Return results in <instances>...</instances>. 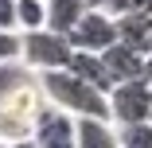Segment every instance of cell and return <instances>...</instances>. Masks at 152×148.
<instances>
[{
  "mask_svg": "<svg viewBox=\"0 0 152 148\" xmlns=\"http://www.w3.org/2000/svg\"><path fill=\"white\" fill-rule=\"evenodd\" d=\"M0 31H20V16H16V0H0Z\"/></svg>",
  "mask_w": 152,
  "mask_h": 148,
  "instance_id": "obj_15",
  "label": "cell"
},
{
  "mask_svg": "<svg viewBox=\"0 0 152 148\" xmlns=\"http://www.w3.org/2000/svg\"><path fill=\"white\" fill-rule=\"evenodd\" d=\"M8 148H39V140H35V136H23V140H12Z\"/></svg>",
  "mask_w": 152,
  "mask_h": 148,
  "instance_id": "obj_16",
  "label": "cell"
},
{
  "mask_svg": "<svg viewBox=\"0 0 152 148\" xmlns=\"http://www.w3.org/2000/svg\"><path fill=\"white\" fill-rule=\"evenodd\" d=\"M70 43L74 51H109L113 43H121L117 35V16H109L105 8H86L82 20L74 23V31H70Z\"/></svg>",
  "mask_w": 152,
  "mask_h": 148,
  "instance_id": "obj_5",
  "label": "cell"
},
{
  "mask_svg": "<svg viewBox=\"0 0 152 148\" xmlns=\"http://www.w3.org/2000/svg\"><path fill=\"white\" fill-rule=\"evenodd\" d=\"M31 66L23 63V58H8V63H0V105H4L8 98H16L27 82H31Z\"/></svg>",
  "mask_w": 152,
  "mask_h": 148,
  "instance_id": "obj_11",
  "label": "cell"
},
{
  "mask_svg": "<svg viewBox=\"0 0 152 148\" xmlns=\"http://www.w3.org/2000/svg\"><path fill=\"white\" fill-rule=\"evenodd\" d=\"M0 148H8V144H4V140H0Z\"/></svg>",
  "mask_w": 152,
  "mask_h": 148,
  "instance_id": "obj_19",
  "label": "cell"
},
{
  "mask_svg": "<svg viewBox=\"0 0 152 148\" xmlns=\"http://www.w3.org/2000/svg\"><path fill=\"white\" fill-rule=\"evenodd\" d=\"M47 94L39 82H27L16 98H8L0 105V140L12 144V140H23V136H35V125L39 117L47 113Z\"/></svg>",
  "mask_w": 152,
  "mask_h": 148,
  "instance_id": "obj_2",
  "label": "cell"
},
{
  "mask_svg": "<svg viewBox=\"0 0 152 148\" xmlns=\"http://www.w3.org/2000/svg\"><path fill=\"white\" fill-rule=\"evenodd\" d=\"M117 35L121 43H129L137 51L148 55V43H152V12H125L117 16Z\"/></svg>",
  "mask_w": 152,
  "mask_h": 148,
  "instance_id": "obj_9",
  "label": "cell"
},
{
  "mask_svg": "<svg viewBox=\"0 0 152 148\" xmlns=\"http://www.w3.org/2000/svg\"><path fill=\"white\" fill-rule=\"evenodd\" d=\"M144 82H152V55H144Z\"/></svg>",
  "mask_w": 152,
  "mask_h": 148,
  "instance_id": "obj_17",
  "label": "cell"
},
{
  "mask_svg": "<svg viewBox=\"0 0 152 148\" xmlns=\"http://www.w3.org/2000/svg\"><path fill=\"white\" fill-rule=\"evenodd\" d=\"M121 148H152V121H133V125H117Z\"/></svg>",
  "mask_w": 152,
  "mask_h": 148,
  "instance_id": "obj_13",
  "label": "cell"
},
{
  "mask_svg": "<svg viewBox=\"0 0 152 148\" xmlns=\"http://www.w3.org/2000/svg\"><path fill=\"white\" fill-rule=\"evenodd\" d=\"M20 58L35 74L43 70H66L74 58V43L70 35H58L51 27H39V31H20Z\"/></svg>",
  "mask_w": 152,
  "mask_h": 148,
  "instance_id": "obj_3",
  "label": "cell"
},
{
  "mask_svg": "<svg viewBox=\"0 0 152 148\" xmlns=\"http://www.w3.org/2000/svg\"><path fill=\"white\" fill-rule=\"evenodd\" d=\"M66 70H74L78 78H86L90 86H98V90H113V74H109V66H105V58L98 55V51H74V58H70V66Z\"/></svg>",
  "mask_w": 152,
  "mask_h": 148,
  "instance_id": "obj_8",
  "label": "cell"
},
{
  "mask_svg": "<svg viewBox=\"0 0 152 148\" xmlns=\"http://www.w3.org/2000/svg\"><path fill=\"white\" fill-rule=\"evenodd\" d=\"M109 117H113V125L152 121V82H144V78L117 82L109 90Z\"/></svg>",
  "mask_w": 152,
  "mask_h": 148,
  "instance_id": "obj_4",
  "label": "cell"
},
{
  "mask_svg": "<svg viewBox=\"0 0 152 148\" xmlns=\"http://www.w3.org/2000/svg\"><path fill=\"white\" fill-rule=\"evenodd\" d=\"M39 86H43L47 101L70 117H105V121H113L109 117V94L90 86L86 78H78L74 70H43Z\"/></svg>",
  "mask_w": 152,
  "mask_h": 148,
  "instance_id": "obj_1",
  "label": "cell"
},
{
  "mask_svg": "<svg viewBox=\"0 0 152 148\" xmlns=\"http://www.w3.org/2000/svg\"><path fill=\"white\" fill-rule=\"evenodd\" d=\"M86 8H105V0H86Z\"/></svg>",
  "mask_w": 152,
  "mask_h": 148,
  "instance_id": "obj_18",
  "label": "cell"
},
{
  "mask_svg": "<svg viewBox=\"0 0 152 148\" xmlns=\"http://www.w3.org/2000/svg\"><path fill=\"white\" fill-rule=\"evenodd\" d=\"M20 58V31H0V63Z\"/></svg>",
  "mask_w": 152,
  "mask_h": 148,
  "instance_id": "obj_14",
  "label": "cell"
},
{
  "mask_svg": "<svg viewBox=\"0 0 152 148\" xmlns=\"http://www.w3.org/2000/svg\"><path fill=\"white\" fill-rule=\"evenodd\" d=\"M78 148H121V133L105 117H74Z\"/></svg>",
  "mask_w": 152,
  "mask_h": 148,
  "instance_id": "obj_7",
  "label": "cell"
},
{
  "mask_svg": "<svg viewBox=\"0 0 152 148\" xmlns=\"http://www.w3.org/2000/svg\"><path fill=\"white\" fill-rule=\"evenodd\" d=\"M16 16L20 31H39L47 27V0H16Z\"/></svg>",
  "mask_w": 152,
  "mask_h": 148,
  "instance_id": "obj_12",
  "label": "cell"
},
{
  "mask_svg": "<svg viewBox=\"0 0 152 148\" xmlns=\"http://www.w3.org/2000/svg\"><path fill=\"white\" fill-rule=\"evenodd\" d=\"M105 66L113 74V86L117 82H133V78H144V51L129 47V43H113L109 51H102Z\"/></svg>",
  "mask_w": 152,
  "mask_h": 148,
  "instance_id": "obj_6",
  "label": "cell"
},
{
  "mask_svg": "<svg viewBox=\"0 0 152 148\" xmlns=\"http://www.w3.org/2000/svg\"><path fill=\"white\" fill-rule=\"evenodd\" d=\"M86 12V0H47V27L58 35H70Z\"/></svg>",
  "mask_w": 152,
  "mask_h": 148,
  "instance_id": "obj_10",
  "label": "cell"
}]
</instances>
